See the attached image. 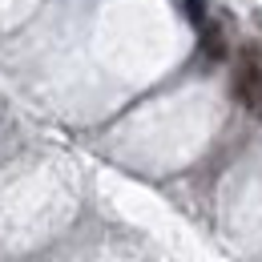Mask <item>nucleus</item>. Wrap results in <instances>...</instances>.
Instances as JSON below:
<instances>
[{
    "label": "nucleus",
    "mask_w": 262,
    "mask_h": 262,
    "mask_svg": "<svg viewBox=\"0 0 262 262\" xmlns=\"http://www.w3.org/2000/svg\"><path fill=\"white\" fill-rule=\"evenodd\" d=\"M202 53H206L210 61H222V57H226V45H222V33H218V29H210V33L202 36Z\"/></svg>",
    "instance_id": "obj_2"
},
{
    "label": "nucleus",
    "mask_w": 262,
    "mask_h": 262,
    "mask_svg": "<svg viewBox=\"0 0 262 262\" xmlns=\"http://www.w3.org/2000/svg\"><path fill=\"white\" fill-rule=\"evenodd\" d=\"M234 97L242 101L246 109L262 113V65L258 61H242L238 77H234Z\"/></svg>",
    "instance_id": "obj_1"
},
{
    "label": "nucleus",
    "mask_w": 262,
    "mask_h": 262,
    "mask_svg": "<svg viewBox=\"0 0 262 262\" xmlns=\"http://www.w3.org/2000/svg\"><path fill=\"white\" fill-rule=\"evenodd\" d=\"M190 16H194V25H206L202 20V0H190Z\"/></svg>",
    "instance_id": "obj_3"
}]
</instances>
